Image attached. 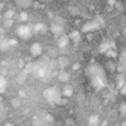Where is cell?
<instances>
[{
    "mask_svg": "<svg viewBox=\"0 0 126 126\" xmlns=\"http://www.w3.org/2000/svg\"><path fill=\"white\" fill-rule=\"evenodd\" d=\"M43 94L47 100H49L50 102H55V103H59L61 96H62L60 90L56 87H51V88L45 90Z\"/></svg>",
    "mask_w": 126,
    "mask_h": 126,
    "instance_id": "cell-2",
    "label": "cell"
},
{
    "mask_svg": "<svg viewBox=\"0 0 126 126\" xmlns=\"http://www.w3.org/2000/svg\"><path fill=\"white\" fill-rule=\"evenodd\" d=\"M125 83H126V76L123 73H118L116 78H115V84H116L117 89L120 90Z\"/></svg>",
    "mask_w": 126,
    "mask_h": 126,
    "instance_id": "cell-7",
    "label": "cell"
},
{
    "mask_svg": "<svg viewBox=\"0 0 126 126\" xmlns=\"http://www.w3.org/2000/svg\"><path fill=\"white\" fill-rule=\"evenodd\" d=\"M98 118L96 116H91L90 119H89V125L90 126H97L98 125Z\"/></svg>",
    "mask_w": 126,
    "mask_h": 126,
    "instance_id": "cell-13",
    "label": "cell"
},
{
    "mask_svg": "<svg viewBox=\"0 0 126 126\" xmlns=\"http://www.w3.org/2000/svg\"><path fill=\"white\" fill-rule=\"evenodd\" d=\"M120 93L122 94H124V95H126V83L123 85V87L120 89Z\"/></svg>",
    "mask_w": 126,
    "mask_h": 126,
    "instance_id": "cell-22",
    "label": "cell"
},
{
    "mask_svg": "<svg viewBox=\"0 0 126 126\" xmlns=\"http://www.w3.org/2000/svg\"><path fill=\"white\" fill-rule=\"evenodd\" d=\"M30 52H31V54H32V57H37V56L41 55V53H42V47H41V45L38 42H34V43H32L31 45Z\"/></svg>",
    "mask_w": 126,
    "mask_h": 126,
    "instance_id": "cell-5",
    "label": "cell"
},
{
    "mask_svg": "<svg viewBox=\"0 0 126 126\" xmlns=\"http://www.w3.org/2000/svg\"><path fill=\"white\" fill-rule=\"evenodd\" d=\"M59 79L61 80V81H67L68 79H69V74L68 73H66V72H61L60 74H59Z\"/></svg>",
    "mask_w": 126,
    "mask_h": 126,
    "instance_id": "cell-18",
    "label": "cell"
},
{
    "mask_svg": "<svg viewBox=\"0 0 126 126\" xmlns=\"http://www.w3.org/2000/svg\"><path fill=\"white\" fill-rule=\"evenodd\" d=\"M19 67H20V68L27 67V63H25L24 60H20V61H19Z\"/></svg>",
    "mask_w": 126,
    "mask_h": 126,
    "instance_id": "cell-23",
    "label": "cell"
},
{
    "mask_svg": "<svg viewBox=\"0 0 126 126\" xmlns=\"http://www.w3.org/2000/svg\"><path fill=\"white\" fill-rule=\"evenodd\" d=\"M17 33H18L19 37L24 40H28L32 36V31H31L30 27H28L27 25H21L17 30Z\"/></svg>",
    "mask_w": 126,
    "mask_h": 126,
    "instance_id": "cell-3",
    "label": "cell"
},
{
    "mask_svg": "<svg viewBox=\"0 0 126 126\" xmlns=\"http://www.w3.org/2000/svg\"><path fill=\"white\" fill-rule=\"evenodd\" d=\"M61 94H62V96H65V97H69L73 94V88L70 86V85H67L63 88V90L61 91Z\"/></svg>",
    "mask_w": 126,
    "mask_h": 126,
    "instance_id": "cell-8",
    "label": "cell"
},
{
    "mask_svg": "<svg viewBox=\"0 0 126 126\" xmlns=\"http://www.w3.org/2000/svg\"><path fill=\"white\" fill-rule=\"evenodd\" d=\"M6 88H7V81L3 76L0 75V93L5 92Z\"/></svg>",
    "mask_w": 126,
    "mask_h": 126,
    "instance_id": "cell-11",
    "label": "cell"
},
{
    "mask_svg": "<svg viewBox=\"0 0 126 126\" xmlns=\"http://www.w3.org/2000/svg\"><path fill=\"white\" fill-rule=\"evenodd\" d=\"M34 30H35V32H44L45 27H44L43 24L38 23V24H36V25L34 26Z\"/></svg>",
    "mask_w": 126,
    "mask_h": 126,
    "instance_id": "cell-15",
    "label": "cell"
},
{
    "mask_svg": "<svg viewBox=\"0 0 126 126\" xmlns=\"http://www.w3.org/2000/svg\"><path fill=\"white\" fill-rule=\"evenodd\" d=\"M14 15H15V12H14L12 9H10V10H8V11L5 12V14H4V19H5V20H12V18H13Z\"/></svg>",
    "mask_w": 126,
    "mask_h": 126,
    "instance_id": "cell-14",
    "label": "cell"
},
{
    "mask_svg": "<svg viewBox=\"0 0 126 126\" xmlns=\"http://www.w3.org/2000/svg\"><path fill=\"white\" fill-rule=\"evenodd\" d=\"M49 126H51V125H49Z\"/></svg>",
    "mask_w": 126,
    "mask_h": 126,
    "instance_id": "cell-25",
    "label": "cell"
},
{
    "mask_svg": "<svg viewBox=\"0 0 126 126\" xmlns=\"http://www.w3.org/2000/svg\"><path fill=\"white\" fill-rule=\"evenodd\" d=\"M121 126H126V121H125V122H123V124H122Z\"/></svg>",
    "mask_w": 126,
    "mask_h": 126,
    "instance_id": "cell-24",
    "label": "cell"
},
{
    "mask_svg": "<svg viewBox=\"0 0 126 126\" xmlns=\"http://www.w3.org/2000/svg\"><path fill=\"white\" fill-rule=\"evenodd\" d=\"M120 113L122 116L126 117V101H124L120 104Z\"/></svg>",
    "mask_w": 126,
    "mask_h": 126,
    "instance_id": "cell-17",
    "label": "cell"
},
{
    "mask_svg": "<svg viewBox=\"0 0 126 126\" xmlns=\"http://www.w3.org/2000/svg\"><path fill=\"white\" fill-rule=\"evenodd\" d=\"M69 37H70V39H72L74 42H79V41L81 40V34H80L79 32H77V31L72 32L71 34L69 35Z\"/></svg>",
    "mask_w": 126,
    "mask_h": 126,
    "instance_id": "cell-9",
    "label": "cell"
},
{
    "mask_svg": "<svg viewBox=\"0 0 126 126\" xmlns=\"http://www.w3.org/2000/svg\"><path fill=\"white\" fill-rule=\"evenodd\" d=\"M69 41H70V37L69 35L67 34H62L59 36L58 40H57V46L59 48H64L66 47L68 44H69Z\"/></svg>",
    "mask_w": 126,
    "mask_h": 126,
    "instance_id": "cell-6",
    "label": "cell"
},
{
    "mask_svg": "<svg viewBox=\"0 0 126 126\" xmlns=\"http://www.w3.org/2000/svg\"><path fill=\"white\" fill-rule=\"evenodd\" d=\"M119 62H121L122 64H124V65L126 66V50L121 53L120 58H119Z\"/></svg>",
    "mask_w": 126,
    "mask_h": 126,
    "instance_id": "cell-19",
    "label": "cell"
},
{
    "mask_svg": "<svg viewBox=\"0 0 126 126\" xmlns=\"http://www.w3.org/2000/svg\"><path fill=\"white\" fill-rule=\"evenodd\" d=\"M105 55L108 56V57H111V58H115V57L117 56V53H116V51H115L113 48H110V49L105 53Z\"/></svg>",
    "mask_w": 126,
    "mask_h": 126,
    "instance_id": "cell-16",
    "label": "cell"
},
{
    "mask_svg": "<svg viewBox=\"0 0 126 126\" xmlns=\"http://www.w3.org/2000/svg\"><path fill=\"white\" fill-rule=\"evenodd\" d=\"M110 48H112V47H110V45H109L107 42H103V43H101V44L99 45L98 51H99L100 53H106Z\"/></svg>",
    "mask_w": 126,
    "mask_h": 126,
    "instance_id": "cell-10",
    "label": "cell"
},
{
    "mask_svg": "<svg viewBox=\"0 0 126 126\" xmlns=\"http://www.w3.org/2000/svg\"><path fill=\"white\" fill-rule=\"evenodd\" d=\"M28 18H29L28 13H26V12H22V13H20V20H21L22 22H26V21L28 20Z\"/></svg>",
    "mask_w": 126,
    "mask_h": 126,
    "instance_id": "cell-20",
    "label": "cell"
},
{
    "mask_svg": "<svg viewBox=\"0 0 126 126\" xmlns=\"http://www.w3.org/2000/svg\"><path fill=\"white\" fill-rule=\"evenodd\" d=\"M12 25H13V20H5V21H4V24H3V27L6 28V29H8V28H10Z\"/></svg>",
    "mask_w": 126,
    "mask_h": 126,
    "instance_id": "cell-21",
    "label": "cell"
},
{
    "mask_svg": "<svg viewBox=\"0 0 126 126\" xmlns=\"http://www.w3.org/2000/svg\"><path fill=\"white\" fill-rule=\"evenodd\" d=\"M51 31H52L54 33H59V32H61L63 31V28H62V26L59 25V24H53V25L51 26Z\"/></svg>",
    "mask_w": 126,
    "mask_h": 126,
    "instance_id": "cell-12",
    "label": "cell"
},
{
    "mask_svg": "<svg viewBox=\"0 0 126 126\" xmlns=\"http://www.w3.org/2000/svg\"><path fill=\"white\" fill-rule=\"evenodd\" d=\"M98 28H99V22H98L96 19H94V20H93V21L87 22V23L83 26L82 32H93V31H94V30H96V29H98Z\"/></svg>",
    "mask_w": 126,
    "mask_h": 126,
    "instance_id": "cell-4",
    "label": "cell"
},
{
    "mask_svg": "<svg viewBox=\"0 0 126 126\" xmlns=\"http://www.w3.org/2000/svg\"><path fill=\"white\" fill-rule=\"evenodd\" d=\"M87 76L89 77L92 85L96 90H101L104 88L106 84V76L104 69L100 65L96 63L91 64L87 68Z\"/></svg>",
    "mask_w": 126,
    "mask_h": 126,
    "instance_id": "cell-1",
    "label": "cell"
}]
</instances>
